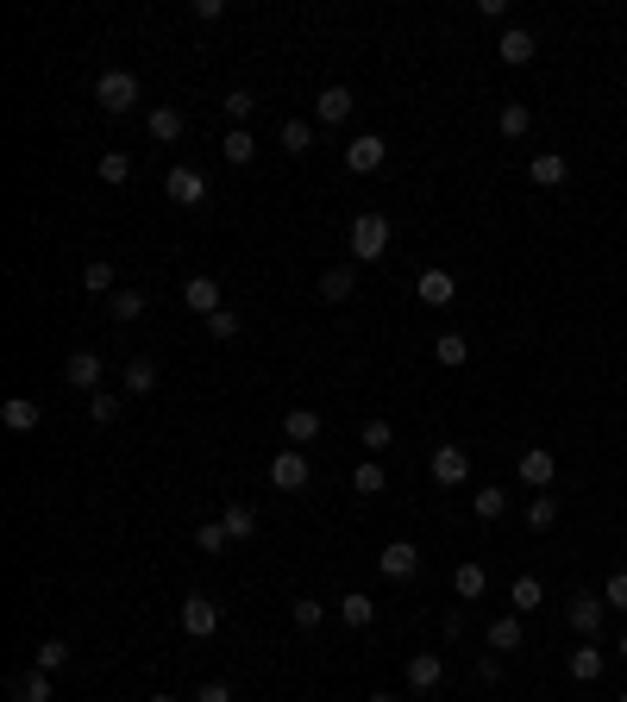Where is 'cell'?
I'll return each instance as SVG.
<instances>
[{
    "label": "cell",
    "instance_id": "1",
    "mask_svg": "<svg viewBox=\"0 0 627 702\" xmlns=\"http://www.w3.org/2000/svg\"><path fill=\"white\" fill-rule=\"evenodd\" d=\"M389 251V214H358L352 220V257L358 264H377Z\"/></svg>",
    "mask_w": 627,
    "mask_h": 702
},
{
    "label": "cell",
    "instance_id": "2",
    "mask_svg": "<svg viewBox=\"0 0 627 702\" xmlns=\"http://www.w3.org/2000/svg\"><path fill=\"white\" fill-rule=\"evenodd\" d=\"M182 634H189V640H214L220 634V602L189 590V596H182Z\"/></svg>",
    "mask_w": 627,
    "mask_h": 702
},
{
    "label": "cell",
    "instance_id": "3",
    "mask_svg": "<svg viewBox=\"0 0 627 702\" xmlns=\"http://www.w3.org/2000/svg\"><path fill=\"white\" fill-rule=\"evenodd\" d=\"M270 483L283 489V496H301V489L314 483V464H308V452H295V446H289V452H276V458H270Z\"/></svg>",
    "mask_w": 627,
    "mask_h": 702
},
{
    "label": "cell",
    "instance_id": "4",
    "mask_svg": "<svg viewBox=\"0 0 627 702\" xmlns=\"http://www.w3.org/2000/svg\"><path fill=\"white\" fill-rule=\"evenodd\" d=\"M95 101L107 113H132L138 107V76H132V69H107V76L95 82Z\"/></svg>",
    "mask_w": 627,
    "mask_h": 702
},
{
    "label": "cell",
    "instance_id": "5",
    "mask_svg": "<svg viewBox=\"0 0 627 702\" xmlns=\"http://www.w3.org/2000/svg\"><path fill=\"white\" fill-rule=\"evenodd\" d=\"M164 195L176 207H201L207 201V176L195 170V163H170V176H164Z\"/></svg>",
    "mask_w": 627,
    "mask_h": 702
},
{
    "label": "cell",
    "instance_id": "6",
    "mask_svg": "<svg viewBox=\"0 0 627 702\" xmlns=\"http://www.w3.org/2000/svg\"><path fill=\"white\" fill-rule=\"evenodd\" d=\"M383 163H389V145L377 132H358L352 145H345V170H352V176H377Z\"/></svg>",
    "mask_w": 627,
    "mask_h": 702
},
{
    "label": "cell",
    "instance_id": "7",
    "mask_svg": "<svg viewBox=\"0 0 627 702\" xmlns=\"http://www.w3.org/2000/svg\"><path fill=\"white\" fill-rule=\"evenodd\" d=\"M377 571H383L389 583H408L414 571H421V546H414V540H389V546L377 552Z\"/></svg>",
    "mask_w": 627,
    "mask_h": 702
},
{
    "label": "cell",
    "instance_id": "8",
    "mask_svg": "<svg viewBox=\"0 0 627 702\" xmlns=\"http://www.w3.org/2000/svg\"><path fill=\"white\" fill-rule=\"evenodd\" d=\"M602 615H609V602H602V596H590V590H577V596L565 602V621H571L584 640H596V634H602Z\"/></svg>",
    "mask_w": 627,
    "mask_h": 702
},
{
    "label": "cell",
    "instance_id": "9",
    "mask_svg": "<svg viewBox=\"0 0 627 702\" xmlns=\"http://www.w3.org/2000/svg\"><path fill=\"white\" fill-rule=\"evenodd\" d=\"M439 684H446V652H414V659H408V690L433 696Z\"/></svg>",
    "mask_w": 627,
    "mask_h": 702
},
{
    "label": "cell",
    "instance_id": "10",
    "mask_svg": "<svg viewBox=\"0 0 627 702\" xmlns=\"http://www.w3.org/2000/svg\"><path fill=\"white\" fill-rule=\"evenodd\" d=\"M352 88H345V82H333V88H320V95H314V126H345V120H352Z\"/></svg>",
    "mask_w": 627,
    "mask_h": 702
},
{
    "label": "cell",
    "instance_id": "11",
    "mask_svg": "<svg viewBox=\"0 0 627 702\" xmlns=\"http://www.w3.org/2000/svg\"><path fill=\"white\" fill-rule=\"evenodd\" d=\"M515 477L533 489V496H540V489H552V477H559V458L533 446V452H521V458H515Z\"/></svg>",
    "mask_w": 627,
    "mask_h": 702
},
{
    "label": "cell",
    "instance_id": "12",
    "mask_svg": "<svg viewBox=\"0 0 627 702\" xmlns=\"http://www.w3.org/2000/svg\"><path fill=\"white\" fill-rule=\"evenodd\" d=\"M565 176H571L565 151H533L527 157V182H533V189H565Z\"/></svg>",
    "mask_w": 627,
    "mask_h": 702
},
{
    "label": "cell",
    "instance_id": "13",
    "mask_svg": "<svg viewBox=\"0 0 627 702\" xmlns=\"http://www.w3.org/2000/svg\"><path fill=\"white\" fill-rule=\"evenodd\" d=\"M433 483H439V489L471 483V452H464V446H439V452H433Z\"/></svg>",
    "mask_w": 627,
    "mask_h": 702
},
{
    "label": "cell",
    "instance_id": "14",
    "mask_svg": "<svg viewBox=\"0 0 627 702\" xmlns=\"http://www.w3.org/2000/svg\"><path fill=\"white\" fill-rule=\"evenodd\" d=\"M63 383L95 395L101 389V351H69V358H63Z\"/></svg>",
    "mask_w": 627,
    "mask_h": 702
},
{
    "label": "cell",
    "instance_id": "15",
    "mask_svg": "<svg viewBox=\"0 0 627 702\" xmlns=\"http://www.w3.org/2000/svg\"><path fill=\"white\" fill-rule=\"evenodd\" d=\"M533 51H540V44H533V32H527V26H508V32L496 38V57H502L508 69H527V63H533Z\"/></svg>",
    "mask_w": 627,
    "mask_h": 702
},
{
    "label": "cell",
    "instance_id": "16",
    "mask_svg": "<svg viewBox=\"0 0 627 702\" xmlns=\"http://www.w3.org/2000/svg\"><path fill=\"white\" fill-rule=\"evenodd\" d=\"M182 301H189V314L214 320L220 314V283H214V276H189V283H182Z\"/></svg>",
    "mask_w": 627,
    "mask_h": 702
},
{
    "label": "cell",
    "instance_id": "17",
    "mask_svg": "<svg viewBox=\"0 0 627 702\" xmlns=\"http://www.w3.org/2000/svg\"><path fill=\"white\" fill-rule=\"evenodd\" d=\"M320 427H327V420H320L314 408H289V414H283V439H289L295 452H301V446H314Z\"/></svg>",
    "mask_w": 627,
    "mask_h": 702
},
{
    "label": "cell",
    "instance_id": "18",
    "mask_svg": "<svg viewBox=\"0 0 627 702\" xmlns=\"http://www.w3.org/2000/svg\"><path fill=\"white\" fill-rule=\"evenodd\" d=\"M414 289H421L427 308H452V301H458V276L452 270H421V283H414Z\"/></svg>",
    "mask_w": 627,
    "mask_h": 702
},
{
    "label": "cell",
    "instance_id": "19",
    "mask_svg": "<svg viewBox=\"0 0 627 702\" xmlns=\"http://www.w3.org/2000/svg\"><path fill=\"white\" fill-rule=\"evenodd\" d=\"M483 590H490V571H483L477 558H464V565L452 571V596H458V602H477Z\"/></svg>",
    "mask_w": 627,
    "mask_h": 702
},
{
    "label": "cell",
    "instance_id": "20",
    "mask_svg": "<svg viewBox=\"0 0 627 702\" xmlns=\"http://www.w3.org/2000/svg\"><path fill=\"white\" fill-rule=\"evenodd\" d=\"M540 602H546V583L533 577V571H521L515 583H508V608H515V615H533Z\"/></svg>",
    "mask_w": 627,
    "mask_h": 702
},
{
    "label": "cell",
    "instance_id": "21",
    "mask_svg": "<svg viewBox=\"0 0 627 702\" xmlns=\"http://www.w3.org/2000/svg\"><path fill=\"white\" fill-rule=\"evenodd\" d=\"M0 420H7L13 433H38V420H44V408L32 402V395H13V402H0Z\"/></svg>",
    "mask_w": 627,
    "mask_h": 702
},
{
    "label": "cell",
    "instance_id": "22",
    "mask_svg": "<svg viewBox=\"0 0 627 702\" xmlns=\"http://www.w3.org/2000/svg\"><path fill=\"white\" fill-rule=\"evenodd\" d=\"M220 527H226V540H232V546H245L251 533H258V514H251L245 502H226V508H220Z\"/></svg>",
    "mask_w": 627,
    "mask_h": 702
},
{
    "label": "cell",
    "instance_id": "23",
    "mask_svg": "<svg viewBox=\"0 0 627 702\" xmlns=\"http://www.w3.org/2000/svg\"><path fill=\"white\" fill-rule=\"evenodd\" d=\"M602 665H609V652H596V640H584V646H577L571 652V677H577V684H596V677H602Z\"/></svg>",
    "mask_w": 627,
    "mask_h": 702
},
{
    "label": "cell",
    "instance_id": "24",
    "mask_svg": "<svg viewBox=\"0 0 627 702\" xmlns=\"http://www.w3.org/2000/svg\"><path fill=\"white\" fill-rule=\"evenodd\" d=\"M358 295V270L352 264H333L327 276H320V301H352Z\"/></svg>",
    "mask_w": 627,
    "mask_h": 702
},
{
    "label": "cell",
    "instance_id": "25",
    "mask_svg": "<svg viewBox=\"0 0 627 702\" xmlns=\"http://www.w3.org/2000/svg\"><path fill=\"white\" fill-rule=\"evenodd\" d=\"M220 157L232 163V170H245V163H251V157H258V138H251L245 126H232V132L220 138Z\"/></svg>",
    "mask_w": 627,
    "mask_h": 702
},
{
    "label": "cell",
    "instance_id": "26",
    "mask_svg": "<svg viewBox=\"0 0 627 702\" xmlns=\"http://www.w3.org/2000/svg\"><path fill=\"white\" fill-rule=\"evenodd\" d=\"M145 126H151V138H157V145H176V138L189 132V120H182L176 107H151V120H145Z\"/></svg>",
    "mask_w": 627,
    "mask_h": 702
},
{
    "label": "cell",
    "instance_id": "27",
    "mask_svg": "<svg viewBox=\"0 0 627 702\" xmlns=\"http://www.w3.org/2000/svg\"><path fill=\"white\" fill-rule=\"evenodd\" d=\"M471 514H477V521H483V527H490V521H502V514H508V489H496V483H483V489H477V496H471Z\"/></svg>",
    "mask_w": 627,
    "mask_h": 702
},
{
    "label": "cell",
    "instance_id": "28",
    "mask_svg": "<svg viewBox=\"0 0 627 702\" xmlns=\"http://www.w3.org/2000/svg\"><path fill=\"white\" fill-rule=\"evenodd\" d=\"M339 621L345 627H370V621H377V602H370L364 590H345L339 596Z\"/></svg>",
    "mask_w": 627,
    "mask_h": 702
},
{
    "label": "cell",
    "instance_id": "29",
    "mask_svg": "<svg viewBox=\"0 0 627 702\" xmlns=\"http://www.w3.org/2000/svg\"><path fill=\"white\" fill-rule=\"evenodd\" d=\"M521 615H496L490 621V652H521Z\"/></svg>",
    "mask_w": 627,
    "mask_h": 702
},
{
    "label": "cell",
    "instance_id": "30",
    "mask_svg": "<svg viewBox=\"0 0 627 702\" xmlns=\"http://www.w3.org/2000/svg\"><path fill=\"white\" fill-rule=\"evenodd\" d=\"M145 308H151V301H145V289H120V295H107V314L113 320H145Z\"/></svg>",
    "mask_w": 627,
    "mask_h": 702
},
{
    "label": "cell",
    "instance_id": "31",
    "mask_svg": "<svg viewBox=\"0 0 627 702\" xmlns=\"http://www.w3.org/2000/svg\"><path fill=\"white\" fill-rule=\"evenodd\" d=\"M433 358H439V364H446V370H458V364H471V339H464V333H439V339H433Z\"/></svg>",
    "mask_w": 627,
    "mask_h": 702
},
{
    "label": "cell",
    "instance_id": "32",
    "mask_svg": "<svg viewBox=\"0 0 627 702\" xmlns=\"http://www.w3.org/2000/svg\"><path fill=\"white\" fill-rule=\"evenodd\" d=\"M283 151L289 157H308L314 151V120H295V113H289V120H283Z\"/></svg>",
    "mask_w": 627,
    "mask_h": 702
},
{
    "label": "cell",
    "instance_id": "33",
    "mask_svg": "<svg viewBox=\"0 0 627 702\" xmlns=\"http://www.w3.org/2000/svg\"><path fill=\"white\" fill-rule=\"evenodd\" d=\"M352 489H358V496H383V489H389V471H383L377 458H364L358 471H352Z\"/></svg>",
    "mask_w": 627,
    "mask_h": 702
},
{
    "label": "cell",
    "instance_id": "34",
    "mask_svg": "<svg viewBox=\"0 0 627 702\" xmlns=\"http://www.w3.org/2000/svg\"><path fill=\"white\" fill-rule=\"evenodd\" d=\"M289 621L301 627V634H314V627L327 621V602H314V596H295V602H289Z\"/></svg>",
    "mask_w": 627,
    "mask_h": 702
},
{
    "label": "cell",
    "instance_id": "35",
    "mask_svg": "<svg viewBox=\"0 0 627 702\" xmlns=\"http://www.w3.org/2000/svg\"><path fill=\"white\" fill-rule=\"evenodd\" d=\"M521 514H527V527H533V533H546L552 521H559V502H552V489H540V496H533Z\"/></svg>",
    "mask_w": 627,
    "mask_h": 702
},
{
    "label": "cell",
    "instance_id": "36",
    "mask_svg": "<svg viewBox=\"0 0 627 702\" xmlns=\"http://www.w3.org/2000/svg\"><path fill=\"white\" fill-rule=\"evenodd\" d=\"M82 289H88V295H120V289H113V264H107V257H88Z\"/></svg>",
    "mask_w": 627,
    "mask_h": 702
},
{
    "label": "cell",
    "instance_id": "37",
    "mask_svg": "<svg viewBox=\"0 0 627 702\" xmlns=\"http://www.w3.org/2000/svg\"><path fill=\"white\" fill-rule=\"evenodd\" d=\"M95 176L107 182V189H120V182L132 176V157H126V151H101V163H95Z\"/></svg>",
    "mask_w": 627,
    "mask_h": 702
},
{
    "label": "cell",
    "instance_id": "38",
    "mask_svg": "<svg viewBox=\"0 0 627 702\" xmlns=\"http://www.w3.org/2000/svg\"><path fill=\"white\" fill-rule=\"evenodd\" d=\"M496 126H502V138H527V126H533V107H527V101H508Z\"/></svg>",
    "mask_w": 627,
    "mask_h": 702
},
{
    "label": "cell",
    "instance_id": "39",
    "mask_svg": "<svg viewBox=\"0 0 627 702\" xmlns=\"http://www.w3.org/2000/svg\"><path fill=\"white\" fill-rule=\"evenodd\" d=\"M157 389V364L151 358H132L126 364V395H151Z\"/></svg>",
    "mask_w": 627,
    "mask_h": 702
},
{
    "label": "cell",
    "instance_id": "40",
    "mask_svg": "<svg viewBox=\"0 0 627 702\" xmlns=\"http://www.w3.org/2000/svg\"><path fill=\"white\" fill-rule=\"evenodd\" d=\"M88 420H95V427H113V420H120V395L95 389V395H88Z\"/></svg>",
    "mask_w": 627,
    "mask_h": 702
},
{
    "label": "cell",
    "instance_id": "41",
    "mask_svg": "<svg viewBox=\"0 0 627 702\" xmlns=\"http://www.w3.org/2000/svg\"><path fill=\"white\" fill-rule=\"evenodd\" d=\"M19 702H51V671H26V677H19Z\"/></svg>",
    "mask_w": 627,
    "mask_h": 702
},
{
    "label": "cell",
    "instance_id": "42",
    "mask_svg": "<svg viewBox=\"0 0 627 702\" xmlns=\"http://www.w3.org/2000/svg\"><path fill=\"white\" fill-rule=\"evenodd\" d=\"M226 546H232V540H226V527H220V521H201V527H195V552H214V558H220Z\"/></svg>",
    "mask_w": 627,
    "mask_h": 702
},
{
    "label": "cell",
    "instance_id": "43",
    "mask_svg": "<svg viewBox=\"0 0 627 702\" xmlns=\"http://www.w3.org/2000/svg\"><path fill=\"white\" fill-rule=\"evenodd\" d=\"M220 107H226V120H232V126H245V120H251V107H258V95H251V88H232Z\"/></svg>",
    "mask_w": 627,
    "mask_h": 702
},
{
    "label": "cell",
    "instance_id": "44",
    "mask_svg": "<svg viewBox=\"0 0 627 702\" xmlns=\"http://www.w3.org/2000/svg\"><path fill=\"white\" fill-rule=\"evenodd\" d=\"M239 326H245L239 314H232V308H220L214 320H207V339H220V345H226V339H239Z\"/></svg>",
    "mask_w": 627,
    "mask_h": 702
},
{
    "label": "cell",
    "instance_id": "45",
    "mask_svg": "<svg viewBox=\"0 0 627 702\" xmlns=\"http://www.w3.org/2000/svg\"><path fill=\"white\" fill-rule=\"evenodd\" d=\"M358 439H364V452H383L389 439H396V427H389V420H364V433H358Z\"/></svg>",
    "mask_w": 627,
    "mask_h": 702
},
{
    "label": "cell",
    "instance_id": "46",
    "mask_svg": "<svg viewBox=\"0 0 627 702\" xmlns=\"http://www.w3.org/2000/svg\"><path fill=\"white\" fill-rule=\"evenodd\" d=\"M63 665H69V646L63 640H44L38 646V671H63Z\"/></svg>",
    "mask_w": 627,
    "mask_h": 702
},
{
    "label": "cell",
    "instance_id": "47",
    "mask_svg": "<svg viewBox=\"0 0 627 702\" xmlns=\"http://www.w3.org/2000/svg\"><path fill=\"white\" fill-rule=\"evenodd\" d=\"M602 602H609V608H627V571H609V583H602Z\"/></svg>",
    "mask_w": 627,
    "mask_h": 702
},
{
    "label": "cell",
    "instance_id": "48",
    "mask_svg": "<svg viewBox=\"0 0 627 702\" xmlns=\"http://www.w3.org/2000/svg\"><path fill=\"white\" fill-rule=\"evenodd\" d=\"M195 702H232V684H220V677H207V684L195 690Z\"/></svg>",
    "mask_w": 627,
    "mask_h": 702
},
{
    "label": "cell",
    "instance_id": "49",
    "mask_svg": "<svg viewBox=\"0 0 627 702\" xmlns=\"http://www.w3.org/2000/svg\"><path fill=\"white\" fill-rule=\"evenodd\" d=\"M477 684H502V659L483 652V659H477Z\"/></svg>",
    "mask_w": 627,
    "mask_h": 702
},
{
    "label": "cell",
    "instance_id": "50",
    "mask_svg": "<svg viewBox=\"0 0 627 702\" xmlns=\"http://www.w3.org/2000/svg\"><path fill=\"white\" fill-rule=\"evenodd\" d=\"M477 19H508V0H477Z\"/></svg>",
    "mask_w": 627,
    "mask_h": 702
},
{
    "label": "cell",
    "instance_id": "51",
    "mask_svg": "<svg viewBox=\"0 0 627 702\" xmlns=\"http://www.w3.org/2000/svg\"><path fill=\"white\" fill-rule=\"evenodd\" d=\"M615 659H621V665H627V634H621V640H615Z\"/></svg>",
    "mask_w": 627,
    "mask_h": 702
},
{
    "label": "cell",
    "instance_id": "52",
    "mask_svg": "<svg viewBox=\"0 0 627 702\" xmlns=\"http://www.w3.org/2000/svg\"><path fill=\"white\" fill-rule=\"evenodd\" d=\"M364 702H396V696H389V690H377V696H364Z\"/></svg>",
    "mask_w": 627,
    "mask_h": 702
},
{
    "label": "cell",
    "instance_id": "53",
    "mask_svg": "<svg viewBox=\"0 0 627 702\" xmlns=\"http://www.w3.org/2000/svg\"><path fill=\"white\" fill-rule=\"evenodd\" d=\"M151 702H176V696H151Z\"/></svg>",
    "mask_w": 627,
    "mask_h": 702
},
{
    "label": "cell",
    "instance_id": "54",
    "mask_svg": "<svg viewBox=\"0 0 627 702\" xmlns=\"http://www.w3.org/2000/svg\"><path fill=\"white\" fill-rule=\"evenodd\" d=\"M615 702H627V690H621V696H615Z\"/></svg>",
    "mask_w": 627,
    "mask_h": 702
}]
</instances>
